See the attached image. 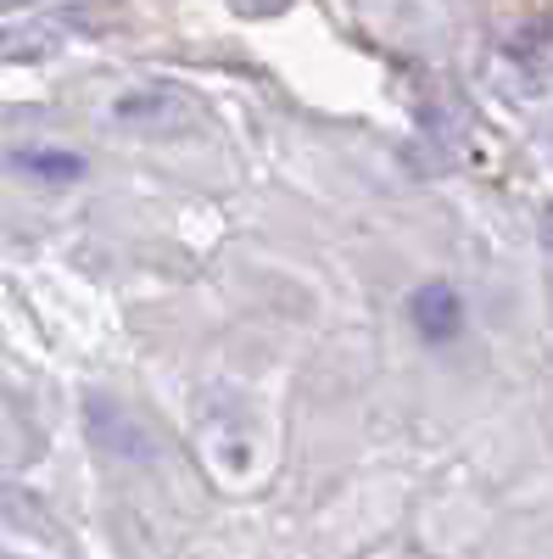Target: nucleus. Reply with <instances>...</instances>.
Instances as JSON below:
<instances>
[{
	"label": "nucleus",
	"mask_w": 553,
	"mask_h": 559,
	"mask_svg": "<svg viewBox=\"0 0 553 559\" xmlns=\"http://www.w3.org/2000/svg\"><path fill=\"white\" fill-rule=\"evenodd\" d=\"M17 168H28V174H57V179H79V174H84L79 157H57V152H23Z\"/></svg>",
	"instance_id": "obj_2"
},
{
	"label": "nucleus",
	"mask_w": 553,
	"mask_h": 559,
	"mask_svg": "<svg viewBox=\"0 0 553 559\" xmlns=\"http://www.w3.org/2000/svg\"><path fill=\"white\" fill-rule=\"evenodd\" d=\"M408 313H413V324H420V336H425V342H453V336H458V324H465V308H458V297H453L447 286L413 292Z\"/></svg>",
	"instance_id": "obj_1"
}]
</instances>
